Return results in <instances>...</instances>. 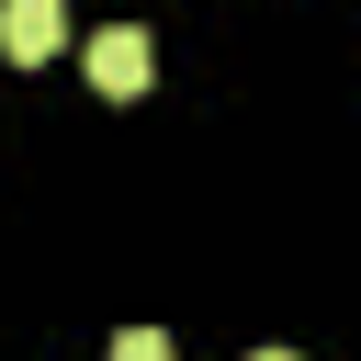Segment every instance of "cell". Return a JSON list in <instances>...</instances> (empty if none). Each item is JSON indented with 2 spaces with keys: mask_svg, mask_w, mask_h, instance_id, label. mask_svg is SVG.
<instances>
[{
  "mask_svg": "<svg viewBox=\"0 0 361 361\" xmlns=\"http://www.w3.org/2000/svg\"><path fill=\"white\" fill-rule=\"evenodd\" d=\"M248 361H293V350H248Z\"/></svg>",
  "mask_w": 361,
  "mask_h": 361,
  "instance_id": "cell-4",
  "label": "cell"
},
{
  "mask_svg": "<svg viewBox=\"0 0 361 361\" xmlns=\"http://www.w3.org/2000/svg\"><path fill=\"white\" fill-rule=\"evenodd\" d=\"M56 45H68V11H56V0H11V11H0V56H11V68H45Z\"/></svg>",
  "mask_w": 361,
  "mask_h": 361,
  "instance_id": "cell-1",
  "label": "cell"
},
{
  "mask_svg": "<svg viewBox=\"0 0 361 361\" xmlns=\"http://www.w3.org/2000/svg\"><path fill=\"white\" fill-rule=\"evenodd\" d=\"M147 68H158V45H147L135 23H113V34H90V79H102L113 102H135V90H147Z\"/></svg>",
  "mask_w": 361,
  "mask_h": 361,
  "instance_id": "cell-2",
  "label": "cell"
},
{
  "mask_svg": "<svg viewBox=\"0 0 361 361\" xmlns=\"http://www.w3.org/2000/svg\"><path fill=\"white\" fill-rule=\"evenodd\" d=\"M113 361H169V338H158V327H124V338H113Z\"/></svg>",
  "mask_w": 361,
  "mask_h": 361,
  "instance_id": "cell-3",
  "label": "cell"
}]
</instances>
